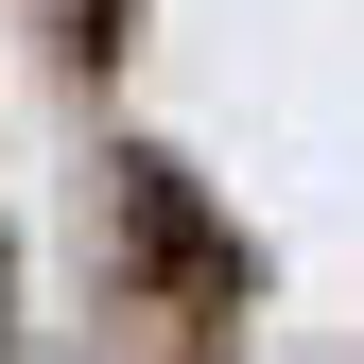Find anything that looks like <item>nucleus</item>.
I'll return each mask as SVG.
<instances>
[{
    "mask_svg": "<svg viewBox=\"0 0 364 364\" xmlns=\"http://www.w3.org/2000/svg\"><path fill=\"white\" fill-rule=\"evenodd\" d=\"M122 243H139V278H156L173 312H243V243L191 208L173 156H122Z\"/></svg>",
    "mask_w": 364,
    "mask_h": 364,
    "instance_id": "nucleus-1",
    "label": "nucleus"
}]
</instances>
